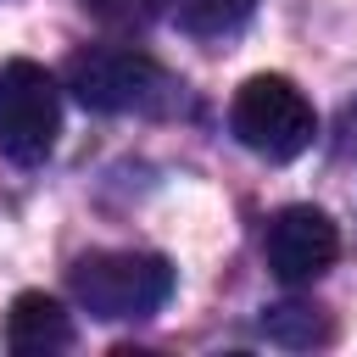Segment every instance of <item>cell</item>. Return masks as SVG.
I'll return each instance as SVG.
<instances>
[{"instance_id": "cell-2", "label": "cell", "mask_w": 357, "mask_h": 357, "mask_svg": "<svg viewBox=\"0 0 357 357\" xmlns=\"http://www.w3.org/2000/svg\"><path fill=\"white\" fill-rule=\"evenodd\" d=\"M67 89L84 112H106V117H123V112H167L178 84L173 73L134 50V45H89L67 61Z\"/></svg>"}, {"instance_id": "cell-9", "label": "cell", "mask_w": 357, "mask_h": 357, "mask_svg": "<svg viewBox=\"0 0 357 357\" xmlns=\"http://www.w3.org/2000/svg\"><path fill=\"white\" fill-rule=\"evenodd\" d=\"M84 11H95L112 28H145L162 11V0H84Z\"/></svg>"}, {"instance_id": "cell-4", "label": "cell", "mask_w": 357, "mask_h": 357, "mask_svg": "<svg viewBox=\"0 0 357 357\" xmlns=\"http://www.w3.org/2000/svg\"><path fill=\"white\" fill-rule=\"evenodd\" d=\"M61 134V89L39 61L0 67V156L17 167H39Z\"/></svg>"}, {"instance_id": "cell-5", "label": "cell", "mask_w": 357, "mask_h": 357, "mask_svg": "<svg viewBox=\"0 0 357 357\" xmlns=\"http://www.w3.org/2000/svg\"><path fill=\"white\" fill-rule=\"evenodd\" d=\"M262 257L273 268L279 284H312L318 273L335 268L340 257V229L324 206H284L268 218V234H262Z\"/></svg>"}, {"instance_id": "cell-3", "label": "cell", "mask_w": 357, "mask_h": 357, "mask_svg": "<svg viewBox=\"0 0 357 357\" xmlns=\"http://www.w3.org/2000/svg\"><path fill=\"white\" fill-rule=\"evenodd\" d=\"M229 134L245 151L268 156V162H290V156H301L312 145L318 112H312V100L284 73H257L229 100Z\"/></svg>"}, {"instance_id": "cell-7", "label": "cell", "mask_w": 357, "mask_h": 357, "mask_svg": "<svg viewBox=\"0 0 357 357\" xmlns=\"http://www.w3.org/2000/svg\"><path fill=\"white\" fill-rule=\"evenodd\" d=\"M262 335L273 346H290V351H312V346H329L335 340V324L324 307H307V301H273L262 307Z\"/></svg>"}, {"instance_id": "cell-8", "label": "cell", "mask_w": 357, "mask_h": 357, "mask_svg": "<svg viewBox=\"0 0 357 357\" xmlns=\"http://www.w3.org/2000/svg\"><path fill=\"white\" fill-rule=\"evenodd\" d=\"M257 0H178V28L195 39H223L251 17Z\"/></svg>"}, {"instance_id": "cell-1", "label": "cell", "mask_w": 357, "mask_h": 357, "mask_svg": "<svg viewBox=\"0 0 357 357\" xmlns=\"http://www.w3.org/2000/svg\"><path fill=\"white\" fill-rule=\"evenodd\" d=\"M67 284L78 307L100 324L151 318L173 296V262L156 251H89L67 268Z\"/></svg>"}, {"instance_id": "cell-6", "label": "cell", "mask_w": 357, "mask_h": 357, "mask_svg": "<svg viewBox=\"0 0 357 357\" xmlns=\"http://www.w3.org/2000/svg\"><path fill=\"white\" fill-rule=\"evenodd\" d=\"M6 346L17 357H50V351H67L73 346V318L56 296L45 290H22L6 312Z\"/></svg>"}]
</instances>
